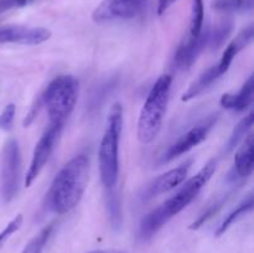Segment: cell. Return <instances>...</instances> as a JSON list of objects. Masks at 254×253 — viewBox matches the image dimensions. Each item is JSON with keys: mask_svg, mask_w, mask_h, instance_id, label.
Instances as JSON below:
<instances>
[{"mask_svg": "<svg viewBox=\"0 0 254 253\" xmlns=\"http://www.w3.org/2000/svg\"><path fill=\"white\" fill-rule=\"evenodd\" d=\"M210 29H206L195 37L189 36L184 40L183 44L178 47L174 56V66L178 69H189L196 61L198 56L208 47Z\"/></svg>", "mask_w": 254, "mask_h": 253, "instance_id": "7c38bea8", "label": "cell"}, {"mask_svg": "<svg viewBox=\"0 0 254 253\" xmlns=\"http://www.w3.org/2000/svg\"><path fill=\"white\" fill-rule=\"evenodd\" d=\"M136 2H138V4H139V6H140L141 9H144V5H145L146 0H136Z\"/></svg>", "mask_w": 254, "mask_h": 253, "instance_id": "f1b7e54d", "label": "cell"}, {"mask_svg": "<svg viewBox=\"0 0 254 253\" xmlns=\"http://www.w3.org/2000/svg\"><path fill=\"white\" fill-rule=\"evenodd\" d=\"M176 0H159L158 2V15H163Z\"/></svg>", "mask_w": 254, "mask_h": 253, "instance_id": "4316f807", "label": "cell"}, {"mask_svg": "<svg viewBox=\"0 0 254 253\" xmlns=\"http://www.w3.org/2000/svg\"><path fill=\"white\" fill-rule=\"evenodd\" d=\"M223 74L225 73L221 71L220 67L217 66V63L208 67V68L206 69V71H203L202 73L198 76V78L189 87L188 91L183 94V101H190V99H193L197 96H200V94L203 93L206 89L210 88L215 82H217Z\"/></svg>", "mask_w": 254, "mask_h": 253, "instance_id": "9a60e30c", "label": "cell"}, {"mask_svg": "<svg viewBox=\"0 0 254 253\" xmlns=\"http://www.w3.org/2000/svg\"><path fill=\"white\" fill-rule=\"evenodd\" d=\"M21 223H22V216L17 215L16 217L12 218V220L5 226L4 230L0 232V248H1L2 246H4V243L9 240L10 236L14 235V233L21 227Z\"/></svg>", "mask_w": 254, "mask_h": 253, "instance_id": "cb8c5ba5", "label": "cell"}, {"mask_svg": "<svg viewBox=\"0 0 254 253\" xmlns=\"http://www.w3.org/2000/svg\"><path fill=\"white\" fill-rule=\"evenodd\" d=\"M203 0H193L192 2V14H191L190 24V35L189 36L195 37L200 35L203 29Z\"/></svg>", "mask_w": 254, "mask_h": 253, "instance_id": "7402d4cb", "label": "cell"}, {"mask_svg": "<svg viewBox=\"0 0 254 253\" xmlns=\"http://www.w3.org/2000/svg\"><path fill=\"white\" fill-rule=\"evenodd\" d=\"M253 0H213L212 7L223 12L245 11L252 9Z\"/></svg>", "mask_w": 254, "mask_h": 253, "instance_id": "44dd1931", "label": "cell"}, {"mask_svg": "<svg viewBox=\"0 0 254 253\" xmlns=\"http://www.w3.org/2000/svg\"><path fill=\"white\" fill-rule=\"evenodd\" d=\"M51 37L50 30L21 25L0 26V44L40 45Z\"/></svg>", "mask_w": 254, "mask_h": 253, "instance_id": "8fae6325", "label": "cell"}, {"mask_svg": "<svg viewBox=\"0 0 254 253\" xmlns=\"http://www.w3.org/2000/svg\"><path fill=\"white\" fill-rule=\"evenodd\" d=\"M123 129V107L114 103L107 118L106 129L98 150L101 181L107 190L116 188L119 175V143Z\"/></svg>", "mask_w": 254, "mask_h": 253, "instance_id": "3957f363", "label": "cell"}, {"mask_svg": "<svg viewBox=\"0 0 254 253\" xmlns=\"http://www.w3.org/2000/svg\"><path fill=\"white\" fill-rule=\"evenodd\" d=\"M78 97V81L73 76H57L47 84L40 98V106L46 107L50 124L64 126L73 111Z\"/></svg>", "mask_w": 254, "mask_h": 253, "instance_id": "5b68a950", "label": "cell"}, {"mask_svg": "<svg viewBox=\"0 0 254 253\" xmlns=\"http://www.w3.org/2000/svg\"><path fill=\"white\" fill-rule=\"evenodd\" d=\"M171 83L173 78L169 74L159 77L144 102L136 129V136L141 144L153 143L160 133L170 99Z\"/></svg>", "mask_w": 254, "mask_h": 253, "instance_id": "277c9868", "label": "cell"}, {"mask_svg": "<svg viewBox=\"0 0 254 253\" xmlns=\"http://www.w3.org/2000/svg\"><path fill=\"white\" fill-rule=\"evenodd\" d=\"M253 123H254V113L253 112H251L247 117H245V118H243L242 121L235 126V129H233L232 134L230 135L227 144H226L225 146L226 153H231L232 150H235L236 146H237L238 144H240L241 141L248 135V131L252 129Z\"/></svg>", "mask_w": 254, "mask_h": 253, "instance_id": "ac0fdd59", "label": "cell"}, {"mask_svg": "<svg viewBox=\"0 0 254 253\" xmlns=\"http://www.w3.org/2000/svg\"><path fill=\"white\" fill-rule=\"evenodd\" d=\"M34 2V0H0V14L15 7H24Z\"/></svg>", "mask_w": 254, "mask_h": 253, "instance_id": "484cf974", "label": "cell"}, {"mask_svg": "<svg viewBox=\"0 0 254 253\" xmlns=\"http://www.w3.org/2000/svg\"><path fill=\"white\" fill-rule=\"evenodd\" d=\"M89 168V158L81 154L72 158L59 171L46 196L50 211L64 215L78 205L88 183Z\"/></svg>", "mask_w": 254, "mask_h": 253, "instance_id": "7a4b0ae2", "label": "cell"}, {"mask_svg": "<svg viewBox=\"0 0 254 253\" xmlns=\"http://www.w3.org/2000/svg\"><path fill=\"white\" fill-rule=\"evenodd\" d=\"M89 253H123V252L118 250H97V251H92V252Z\"/></svg>", "mask_w": 254, "mask_h": 253, "instance_id": "83f0119b", "label": "cell"}, {"mask_svg": "<svg viewBox=\"0 0 254 253\" xmlns=\"http://www.w3.org/2000/svg\"><path fill=\"white\" fill-rule=\"evenodd\" d=\"M233 30V22L231 20H225L216 25L213 29H210V39H208V47L212 50H218Z\"/></svg>", "mask_w": 254, "mask_h": 253, "instance_id": "ffe728a7", "label": "cell"}, {"mask_svg": "<svg viewBox=\"0 0 254 253\" xmlns=\"http://www.w3.org/2000/svg\"><path fill=\"white\" fill-rule=\"evenodd\" d=\"M141 10L136 0H103L93 11L92 19L98 24L133 19Z\"/></svg>", "mask_w": 254, "mask_h": 253, "instance_id": "30bf717a", "label": "cell"}, {"mask_svg": "<svg viewBox=\"0 0 254 253\" xmlns=\"http://www.w3.org/2000/svg\"><path fill=\"white\" fill-rule=\"evenodd\" d=\"M254 99V76L251 74L242 88L237 93H225L221 97V106L235 112H243L253 103Z\"/></svg>", "mask_w": 254, "mask_h": 253, "instance_id": "4fadbf2b", "label": "cell"}, {"mask_svg": "<svg viewBox=\"0 0 254 253\" xmlns=\"http://www.w3.org/2000/svg\"><path fill=\"white\" fill-rule=\"evenodd\" d=\"M21 179V153L15 139H10L4 146L1 158L0 186L5 202H10L19 192Z\"/></svg>", "mask_w": 254, "mask_h": 253, "instance_id": "8992f818", "label": "cell"}, {"mask_svg": "<svg viewBox=\"0 0 254 253\" xmlns=\"http://www.w3.org/2000/svg\"><path fill=\"white\" fill-rule=\"evenodd\" d=\"M254 169V136L253 134H248L243 139L242 145L237 150L235 156V165L233 171L237 178L245 179L252 175Z\"/></svg>", "mask_w": 254, "mask_h": 253, "instance_id": "5bb4252c", "label": "cell"}, {"mask_svg": "<svg viewBox=\"0 0 254 253\" xmlns=\"http://www.w3.org/2000/svg\"><path fill=\"white\" fill-rule=\"evenodd\" d=\"M62 126H57V124H50L49 128L46 129L40 140L37 141L36 146L34 149V154H32L31 163H30L29 170H27L26 178H25V185L26 188L31 186V184L36 180L37 176L45 168V165L49 161L50 156H51L52 151H54L56 141L59 139L60 134H61Z\"/></svg>", "mask_w": 254, "mask_h": 253, "instance_id": "ba28073f", "label": "cell"}, {"mask_svg": "<svg viewBox=\"0 0 254 253\" xmlns=\"http://www.w3.org/2000/svg\"><path fill=\"white\" fill-rule=\"evenodd\" d=\"M217 160L212 159L208 161L195 176L190 179L185 185L174 196L151 210L148 215L144 216L140 221L138 230V240L140 242L150 241L174 216L180 213L185 207H188L196 196L200 193L203 186L210 181L216 170Z\"/></svg>", "mask_w": 254, "mask_h": 253, "instance_id": "6da1fadb", "label": "cell"}, {"mask_svg": "<svg viewBox=\"0 0 254 253\" xmlns=\"http://www.w3.org/2000/svg\"><path fill=\"white\" fill-rule=\"evenodd\" d=\"M107 210H108L109 222L114 231L121 230L123 225V207H122L121 195L116 188L109 189L107 192Z\"/></svg>", "mask_w": 254, "mask_h": 253, "instance_id": "2e32d148", "label": "cell"}, {"mask_svg": "<svg viewBox=\"0 0 254 253\" xmlns=\"http://www.w3.org/2000/svg\"><path fill=\"white\" fill-rule=\"evenodd\" d=\"M192 163V160H186L185 163L179 165L178 168L171 169V170L161 174L160 176L151 180L148 185L144 186L139 197L141 198V201H149L151 198L156 197V196L163 195V193L169 192V191L178 188L180 184L185 181Z\"/></svg>", "mask_w": 254, "mask_h": 253, "instance_id": "9c48e42d", "label": "cell"}, {"mask_svg": "<svg viewBox=\"0 0 254 253\" xmlns=\"http://www.w3.org/2000/svg\"><path fill=\"white\" fill-rule=\"evenodd\" d=\"M55 228H56V222H52L50 225H47L46 227L42 228L26 246L22 250L21 253H42L44 252L45 247L49 243L50 238L52 237L55 232Z\"/></svg>", "mask_w": 254, "mask_h": 253, "instance_id": "d6986e66", "label": "cell"}, {"mask_svg": "<svg viewBox=\"0 0 254 253\" xmlns=\"http://www.w3.org/2000/svg\"><path fill=\"white\" fill-rule=\"evenodd\" d=\"M252 208H253V195L251 193V195H248L247 197H246L245 200H243L242 202H241L240 205H238L237 207H236L235 210H233L232 212H231L230 215L225 218V220H223V222L221 223V226L218 227V230L216 231V236H217V237L222 236L223 233H225L226 231L231 227V226L235 225V223L237 222L240 218H242L243 216L247 215L248 212H251V211H252Z\"/></svg>", "mask_w": 254, "mask_h": 253, "instance_id": "e0dca14e", "label": "cell"}, {"mask_svg": "<svg viewBox=\"0 0 254 253\" xmlns=\"http://www.w3.org/2000/svg\"><path fill=\"white\" fill-rule=\"evenodd\" d=\"M226 197H227V196H226ZM226 197L221 198V200L216 201L215 203H212V205H211V206H208V207L206 208V210L203 211V212L201 213L200 216H198L197 220H196L195 222H193L192 225L190 226V230H197V228H200L201 226L205 225V223L207 222V221L210 220V218H212L213 216H215L216 213L218 212V210H220V208L222 207L223 203L226 202Z\"/></svg>", "mask_w": 254, "mask_h": 253, "instance_id": "603a6c76", "label": "cell"}, {"mask_svg": "<svg viewBox=\"0 0 254 253\" xmlns=\"http://www.w3.org/2000/svg\"><path fill=\"white\" fill-rule=\"evenodd\" d=\"M217 119V114H212V116L207 117L206 119L201 121L200 123L196 124L195 126H192V128H191L190 130L186 131L185 134H183V135H181L178 140L174 141V143L166 149L165 153L161 155L160 164L170 163L171 160L184 155V154L189 153L191 149H193L195 146H197L198 144L202 143V141L207 138V135L210 134V131L212 130L213 126H216Z\"/></svg>", "mask_w": 254, "mask_h": 253, "instance_id": "52a82bcc", "label": "cell"}, {"mask_svg": "<svg viewBox=\"0 0 254 253\" xmlns=\"http://www.w3.org/2000/svg\"><path fill=\"white\" fill-rule=\"evenodd\" d=\"M15 113H16V107L14 103H10L5 107L2 113L0 114V129L2 130H10L14 122Z\"/></svg>", "mask_w": 254, "mask_h": 253, "instance_id": "d4e9b609", "label": "cell"}]
</instances>
